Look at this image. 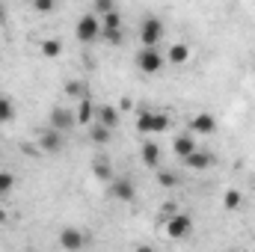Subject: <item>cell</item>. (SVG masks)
I'll return each mask as SVG.
<instances>
[{"label":"cell","mask_w":255,"mask_h":252,"mask_svg":"<svg viewBox=\"0 0 255 252\" xmlns=\"http://www.w3.org/2000/svg\"><path fill=\"white\" fill-rule=\"evenodd\" d=\"M3 223H6V211L0 208V226H3Z\"/></svg>","instance_id":"obj_28"},{"label":"cell","mask_w":255,"mask_h":252,"mask_svg":"<svg viewBox=\"0 0 255 252\" xmlns=\"http://www.w3.org/2000/svg\"><path fill=\"white\" fill-rule=\"evenodd\" d=\"M74 125H77V122H74V113H68L63 107H54V110H51V127H54V130L65 133V130H71Z\"/></svg>","instance_id":"obj_7"},{"label":"cell","mask_w":255,"mask_h":252,"mask_svg":"<svg viewBox=\"0 0 255 252\" xmlns=\"http://www.w3.org/2000/svg\"><path fill=\"white\" fill-rule=\"evenodd\" d=\"M190 130L193 133H214L217 130V119L211 113H199L190 119Z\"/></svg>","instance_id":"obj_10"},{"label":"cell","mask_w":255,"mask_h":252,"mask_svg":"<svg viewBox=\"0 0 255 252\" xmlns=\"http://www.w3.org/2000/svg\"><path fill=\"white\" fill-rule=\"evenodd\" d=\"M196 148H199V142L193 139L190 133H178V136L172 139V151H175L178 157H190Z\"/></svg>","instance_id":"obj_8"},{"label":"cell","mask_w":255,"mask_h":252,"mask_svg":"<svg viewBox=\"0 0 255 252\" xmlns=\"http://www.w3.org/2000/svg\"><path fill=\"white\" fill-rule=\"evenodd\" d=\"M74 33H77L80 42H95V39L101 36V18H95V15H80Z\"/></svg>","instance_id":"obj_3"},{"label":"cell","mask_w":255,"mask_h":252,"mask_svg":"<svg viewBox=\"0 0 255 252\" xmlns=\"http://www.w3.org/2000/svg\"><path fill=\"white\" fill-rule=\"evenodd\" d=\"M95 178L113 181V169H110V160H107V157H98V160H95Z\"/></svg>","instance_id":"obj_19"},{"label":"cell","mask_w":255,"mask_h":252,"mask_svg":"<svg viewBox=\"0 0 255 252\" xmlns=\"http://www.w3.org/2000/svg\"><path fill=\"white\" fill-rule=\"evenodd\" d=\"M136 65H139V71H145V74H157V71L163 68V57L157 54V48H154V51L142 48V51L136 54Z\"/></svg>","instance_id":"obj_5"},{"label":"cell","mask_w":255,"mask_h":252,"mask_svg":"<svg viewBox=\"0 0 255 252\" xmlns=\"http://www.w3.org/2000/svg\"><path fill=\"white\" fill-rule=\"evenodd\" d=\"M166 57H169V63L184 65L187 60H190V48H187L184 42H178V45H172V48H169V54H166Z\"/></svg>","instance_id":"obj_16"},{"label":"cell","mask_w":255,"mask_h":252,"mask_svg":"<svg viewBox=\"0 0 255 252\" xmlns=\"http://www.w3.org/2000/svg\"><path fill=\"white\" fill-rule=\"evenodd\" d=\"M136 130L139 133H163V130H169V116L166 113H142L139 119H136Z\"/></svg>","instance_id":"obj_1"},{"label":"cell","mask_w":255,"mask_h":252,"mask_svg":"<svg viewBox=\"0 0 255 252\" xmlns=\"http://www.w3.org/2000/svg\"><path fill=\"white\" fill-rule=\"evenodd\" d=\"M157 178H160V184H163V187H175V184H178V178H175V172H160Z\"/></svg>","instance_id":"obj_26"},{"label":"cell","mask_w":255,"mask_h":252,"mask_svg":"<svg viewBox=\"0 0 255 252\" xmlns=\"http://www.w3.org/2000/svg\"><path fill=\"white\" fill-rule=\"evenodd\" d=\"M95 122H98V125H104L107 130H113V127L119 125V110H116V107H110V104H104V107H98V110H95Z\"/></svg>","instance_id":"obj_9"},{"label":"cell","mask_w":255,"mask_h":252,"mask_svg":"<svg viewBox=\"0 0 255 252\" xmlns=\"http://www.w3.org/2000/svg\"><path fill=\"white\" fill-rule=\"evenodd\" d=\"M60 247L68 252H80L86 247V235L80 232V229H63L60 232Z\"/></svg>","instance_id":"obj_6"},{"label":"cell","mask_w":255,"mask_h":252,"mask_svg":"<svg viewBox=\"0 0 255 252\" xmlns=\"http://www.w3.org/2000/svg\"><path fill=\"white\" fill-rule=\"evenodd\" d=\"M223 208H226V211H238V208H241V190H226Z\"/></svg>","instance_id":"obj_21"},{"label":"cell","mask_w":255,"mask_h":252,"mask_svg":"<svg viewBox=\"0 0 255 252\" xmlns=\"http://www.w3.org/2000/svg\"><path fill=\"white\" fill-rule=\"evenodd\" d=\"M136 252H154L151 247H136Z\"/></svg>","instance_id":"obj_29"},{"label":"cell","mask_w":255,"mask_h":252,"mask_svg":"<svg viewBox=\"0 0 255 252\" xmlns=\"http://www.w3.org/2000/svg\"><path fill=\"white\" fill-rule=\"evenodd\" d=\"M110 196H113V199H122V202H130V199H133V184H130L128 178H119V181L110 184Z\"/></svg>","instance_id":"obj_11"},{"label":"cell","mask_w":255,"mask_h":252,"mask_svg":"<svg viewBox=\"0 0 255 252\" xmlns=\"http://www.w3.org/2000/svg\"><path fill=\"white\" fill-rule=\"evenodd\" d=\"M184 163H187L190 169H208V166L214 163V157H211L208 151H199V148H196L190 157H184Z\"/></svg>","instance_id":"obj_14"},{"label":"cell","mask_w":255,"mask_h":252,"mask_svg":"<svg viewBox=\"0 0 255 252\" xmlns=\"http://www.w3.org/2000/svg\"><path fill=\"white\" fill-rule=\"evenodd\" d=\"M15 122V104L9 95H0V125H9Z\"/></svg>","instance_id":"obj_17"},{"label":"cell","mask_w":255,"mask_h":252,"mask_svg":"<svg viewBox=\"0 0 255 252\" xmlns=\"http://www.w3.org/2000/svg\"><path fill=\"white\" fill-rule=\"evenodd\" d=\"M113 9H116V6H113L110 0H98V3H95V18H98V15L104 18V15H110Z\"/></svg>","instance_id":"obj_24"},{"label":"cell","mask_w":255,"mask_h":252,"mask_svg":"<svg viewBox=\"0 0 255 252\" xmlns=\"http://www.w3.org/2000/svg\"><path fill=\"white\" fill-rule=\"evenodd\" d=\"M74 122H77V125H92V122H95V107H92L89 98L80 101V107H77V113H74Z\"/></svg>","instance_id":"obj_12"},{"label":"cell","mask_w":255,"mask_h":252,"mask_svg":"<svg viewBox=\"0 0 255 252\" xmlns=\"http://www.w3.org/2000/svg\"><path fill=\"white\" fill-rule=\"evenodd\" d=\"M101 30H107V33H119V30H122V15H119L116 9H113L110 15H104V18H101Z\"/></svg>","instance_id":"obj_18"},{"label":"cell","mask_w":255,"mask_h":252,"mask_svg":"<svg viewBox=\"0 0 255 252\" xmlns=\"http://www.w3.org/2000/svg\"><path fill=\"white\" fill-rule=\"evenodd\" d=\"M42 54L45 57H60L63 54V42L60 39H45L42 42Z\"/></svg>","instance_id":"obj_20"},{"label":"cell","mask_w":255,"mask_h":252,"mask_svg":"<svg viewBox=\"0 0 255 252\" xmlns=\"http://www.w3.org/2000/svg\"><path fill=\"white\" fill-rule=\"evenodd\" d=\"M33 6H36V12H51V9H54V3H51V0H36Z\"/></svg>","instance_id":"obj_27"},{"label":"cell","mask_w":255,"mask_h":252,"mask_svg":"<svg viewBox=\"0 0 255 252\" xmlns=\"http://www.w3.org/2000/svg\"><path fill=\"white\" fill-rule=\"evenodd\" d=\"M65 92H68V95H74V98H80V101L86 98V86H83V83H77V80H68V83H65Z\"/></svg>","instance_id":"obj_22"},{"label":"cell","mask_w":255,"mask_h":252,"mask_svg":"<svg viewBox=\"0 0 255 252\" xmlns=\"http://www.w3.org/2000/svg\"><path fill=\"white\" fill-rule=\"evenodd\" d=\"M39 142H42L45 151H60V148H63V133L51 127V130H45V133L39 136Z\"/></svg>","instance_id":"obj_13"},{"label":"cell","mask_w":255,"mask_h":252,"mask_svg":"<svg viewBox=\"0 0 255 252\" xmlns=\"http://www.w3.org/2000/svg\"><path fill=\"white\" fill-rule=\"evenodd\" d=\"M142 163L145 166H157L160 163V145L157 142H151V139L142 142Z\"/></svg>","instance_id":"obj_15"},{"label":"cell","mask_w":255,"mask_h":252,"mask_svg":"<svg viewBox=\"0 0 255 252\" xmlns=\"http://www.w3.org/2000/svg\"><path fill=\"white\" fill-rule=\"evenodd\" d=\"M107 139H110V130H107L104 125L92 127V142H107Z\"/></svg>","instance_id":"obj_23"},{"label":"cell","mask_w":255,"mask_h":252,"mask_svg":"<svg viewBox=\"0 0 255 252\" xmlns=\"http://www.w3.org/2000/svg\"><path fill=\"white\" fill-rule=\"evenodd\" d=\"M12 184H15V178H12L9 172H0V196H6V193L12 190Z\"/></svg>","instance_id":"obj_25"},{"label":"cell","mask_w":255,"mask_h":252,"mask_svg":"<svg viewBox=\"0 0 255 252\" xmlns=\"http://www.w3.org/2000/svg\"><path fill=\"white\" fill-rule=\"evenodd\" d=\"M160 39H163V24H160L157 18H145L142 27H139V42H142V48L154 51Z\"/></svg>","instance_id":"obj_2"},{"label":"cell","mask_w":255,"mask_h":252,"mask_svg":"<svg viewBox=\"0 0 255 252\" xmlns=\"http://www.w3.org/2000/svg\"><path fill=\"white\" fill-rule=\"evenodd\" d=\"M190 232H193L190 214H172V217H169V223H166V235H169V238H175V241H184Z\"/></svg>","instance_id":"obj_4"},{"label":"cell","mask_w":255,"mask_h":252,"mask_svg":"<svg viewBox=\"0 0 255 252\" xmlns=\"http://www.w3.org/2000/svg\"><path fill=\"white\" fill-rule=\"evenodd\" d=\"M3 18H6V9H3V6H0V24H3Z\"/></svg>","instance_id":"obj_30"}]
</instances>
